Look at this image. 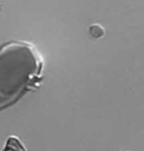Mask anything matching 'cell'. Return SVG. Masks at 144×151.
I'll list each match as a JSON object with an SVG mask.
<instances>
[{"label":"cell","instance_id":"obj_1","mask_svg":"<svg viewBox=\"0 0 144 151\" xmlns=\"http://www.w3.org/2000/svg\"><path fill=\"white\" fill-rule=\"evenodd\" d=\"M42 58L26 42H11L0 50V110L19 100L41 79Z\"/></svg>","mask_w":144,"mask_h":151}]
</instances>
